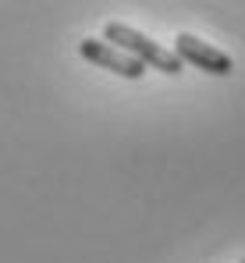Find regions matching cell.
<instances>
[{
    "mask_svg": "<svg viewBox=\"0 0 245 263\" xmlns=\"http://www.w3.org/2000/svg\"><path fill=\"white\" fill-rule=\"evenodd\" d=\"M103 43L118 46L121 53L135 57V61L146 64V68H157L163 75H181V68H185V64L174 57V50H163L157 40H149L146 32H139V29L124 25V22H107V25H103Z\"/></svg>",
    "mask_w": 245,
    "mask_h": 263,
    "instance_id": "1",
    "label": "cell"
},
{
    "mask_svg": "<svg viewBox=\"0 0 245 263\" xmlns=\"http://www.w3.org/2000/svg\"><path fill=\"white\" fill-rule=\"evenodd\" d=\"M174 57H178L181 64H189V68H199L206 75H220V79L235 71V61H231L224 50L210 46L206 40L192 36V32H178V40H174Z\"/></svg>",
    "mask_w": 245,
    "mask_h": 263,
    "instance_id": "2",
    "label": "cell"
},
{
    "mask_svg": "<svg viewBox=\"0 0 245 263\" xmlns=\"http://www.w3.org/2000/svg\"><path fill=\"white\" fill-rule=\"evenodd\" d=\"M79 53L89 61V64L107 68V71H114V75H121V79H131V82L146 75V64H139L135 57L121 53L118 46L103 43V40H82V43H79Z\"/></svg>",
    "mask_w": 245,
    "mask_h": 263,
    "instance_id": "3",
    "label": "cell"
},
{
    "mask_svg": "<svg viewBox=\"0 0 245 263\" xmlns=\"http://www.w3.org/2000/svg\"><path fill=\"white\" fill-rule=\"evenodd\" d=\"M242 263H245V260H242Z\"/></svg>",
    "mask_w": 245,
    "mask_h": 263,
    "instance_id": "4",
    "label": "cell"
}]
</instances>
